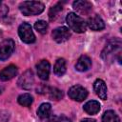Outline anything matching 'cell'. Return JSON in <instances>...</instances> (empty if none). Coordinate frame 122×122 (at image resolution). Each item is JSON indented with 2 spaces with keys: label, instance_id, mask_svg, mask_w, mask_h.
<instances>
[{
  "label": "cell",
  "instance_id": "cell-1",
  "mask_svg": "<svg viewBox=\"0 0 122 122\" xmlns=\"http://www.w3.org/2000/svg\"><path fill=\"white\" fill-rule=\"evenodd\" d=\"M44 9V4L39 1H24L19 5L20 11L26 16L40 14Z\"/></svg>",
  "mask_w": 122,
  "mask_h": 122
},
{
  "label": "cell",
  "instance_id": "cell-2",
  "mask_svg": "<svg viewBox=\"0 0 122 122\" xmlns=\"http://www.w3.org/2000/svg\"><path fill=\"white\" fill-rule=\"evenodd\" d=\"M66 23L73 31L78 32V33L85 32L86 28H87V25L84 19L74 12H70L67 14Z\"/></svg>",
  "mask_w": 122,
  "mask_h": 122
},
{
  "label": "cell",
  "instance_id": "cell-3",
  "mask_svg": "<svg viewBox=\"0 0 122 122\" xmlns=\"http://www.w3.org/2000/svg\"><path fill=\"white\" fill-rule=\"evenodd\" d=\"M18 34L24 43L30 44L35 41V35L32 31L31 26L29 23H22L18 28Z\"/></svg>",
  "mask_w": 122,
  "mask_h": 122
},
{
  "label": "cell",
  "instance_id": "cell-4",
  "mask_svg": "<svg viewBox=\"0 0 122 122\" xmlns=\"http://www.w3.org/2000/svg\"><path fill=\"white\" fill-rule=\"evenodd\" d=\"M121 48V40L119 38H114L110 40L107 45L105 46V48L103 49L102 52H101V57L104 60H108L109 58H111L112 56V54L114 53V51H119Z\"/></svg>",
  "mask_w": 122,
  "mask_h": 122
},
{
  "label": "cell",
  "instance_id": "cell-5",
  "mask_svg": "<svg viewBox=\"0 0 122 122\" xmlns=\"http://www.w3.org/2000/svg\"><path fill=\"white\" fill-rule=\"evenodd\" d=\"M15 43L12 39H6L0 44V60H7L14 51Z\"/></svg>",
  "mask_w": 122,
  "mask_h": 122
},
{
  "label": "cell",
  "instance_id": "cell-6",
  "mask_svg": "<svg viewBox=\"0 0 122 122\" xmlns=\"http://www.w3.org/2000/svg\"><path fill=\"white\" fill-rule=\"evenodd\" d=\"M68 94L71 99L80 102V101H83L84 99H86V97L88 96V92L84 87H82L80 85H74L70 88Z\"/></svg>",
  "mask_w": 122,
  "mask_h": 122
},
{
  "label": "cell",
  "instance_id": "cell-7",
  "mask_svg": "<svg viewBox=\"0 0 122 122\" xmlns=\"http://www.w3.org/2000/svg\"><path fill=\"white\" fill-rule=\"evenodd\" d=\"M33 84H34V77L31 70H27L18 79V86L24 90H30Z\"/></svg>",
  "mask_w": 122,
  "mask_h": 122
},
{
  "label": "cell",
  "instance_id": "cell-8",
  "mask_svg": "<svg viewBox=\"0 0 122 122\" xmlns=\"http://www.w3.org/2000/svg\"><path fill=\"white\" fill-rule=\"evenodd\" d=\"M51 36L55 42L63 43L71 37V32H70V30L66 27H58L52 30Z\"/></svg>",
  "mask_w": 122,
  "mask_h": 122
},
{
  "label": "cell",
  "instance_id": "cell-9",
  "mask_svg": "<svg viewBox=\"0 0 122 122\" xmlns=\"http://www.w3.org/2000/svg\"><path fill=\"white\" fill-rule=\"evenodd\" d=\"M36 71L40 79L48 80L50 75V71H51V64L49 63L48 60H45V59L40 60L36 64Z\"/></svg>",
  "mask_w": 122,
  "mask_h": 122
},
{
  "label": "cell",
  "instance_id": "cell-10",
  "mask_svg": "<svg viewBox=\"0 0 122 122\" xmlns=\"http://www.w3.org/2000/svg\"><path fill=\"white\" fill-rule=\"evenodd\" d=\"M86 25H88V27L91 30H95V31L101 30H103L105 28V23H104L103 19L97 14H95V15H93L92 17H89Z\"/></svg>",
  "mask_w": 122,
  "mask_h": 122
},
{
  "label": "cell",
  "instance_id": "cell-11",
  "mask_svg": "<svg viewBox=\"0 0 122 122\" xmlns=\"http://www.w3.org/2000/svg\"><path fill=\"white\" fill-rule=\"evenodd\" d=\"M93 89L95 93L97 94V96L102 99V100H106L108 97V90H107V86L106 83L102 80V79H96L93 83Z\"/></svg>",
  "mask_w": 122,
  "mask_h": 122
},
{
  "label": "cell",
  "instance_id": "cell-12",
  "mask_svg": "<svg viewBox=\"0 0 122 122\" xmlns=\"http://www.w3.org/2000/svg\"><path fill=\"white\" fill-rule=\"evenodd\" d=\"M17 74V68L14 65H10L0 71V80L9 81Z\"/></svg>",
  "mask_w": 122,
  "mask_h": 122
},
{
  "label": "cell",
  "instance_id": "cell-13",
  "mask_svg": "<svg viewBox=\"0 0 122 122\" xmlns=\"http://www.w3.org/2000/svg\"><path fill=\"white\" fill-rule=\"evenodd\" d=\"M72 7L76 11H78L80 13H88L92 9V3L89 2V1H86V0L74 1L73 4H72Z\"/></svg>",
  "mask_w": 122,
  "mask_h": 122
},
{
  "label": "cell",
  "instance_id": "cell-14",
  "mask_svg": "<svg viewBox=\"0 0 122 122\" xmlns=\"http://www.w3.org/2000/svg\"><path fill=\"white\" fill-rule=\"evenodd\" d=\"M92 67V60L87 55H82L78 58L75 64V69L78 71H86Z\"/></svg>",
  "mask_w": 122,
  "mask_h": 122
},
{
  "label": "cell",
  "instance_id": "cell-15",
  "mask_svg": "<svg viewBox=\"0 0 122 122\" xmlns=\"http://www.w3.org/2000/svg\"><path fill=\"white\" fill-rule=\"evenodd\" d=\"M83 109L89 114H96L100 111V104L95 100H91L84 105Z\"/></svg>",
  "mask_w": 122,
  "mask_h": 122
},
{
  "label": "cell",
  "instance_id": "cell-16",
  "mask_svg": "<svg viewBox=\"0 0 122 122\" xmlns=\"http://www.w3.org/2000/svg\"><path fill=\"white\" fill-rule=\"evenodd\" d=\"M53 72L57 76H62L65 74V72H66V61H65V59H63V58L57 59V61L54 64V67H53Z\"/></svg>",
  "mask_w": 122,
  "mask_h": 122
},
{
  "label": "cell",
  "instance_id": "cell-17",
  "mask_svg": "<svg viewBox=\"0 0 122 122\" xmlns=\"http://www.w3.org/2000/svg\"><path fill=\"white\" fill-rule=\"evenodd\" d=\"M51 111V106L50 103H43L37 110V114L40 118H47L50 116Z\"/></svg>",
  "mask_w": 122,
  "mask_h": 122
},
{
  "label": "cell",
  "instance_id": "cell-18",
  "mask_svg": "<svg viewBox=\"0 0 122 122\" xmlns=\"http://www.w3.org/2000/svg\"><path fill=\"white\" fill-rule=\"evenodd\" d=\"M102 122H120V119L113 111L110 110L104 112L102 116Z\"/></svg>",
  "mask_w": 122,
  "mask_h": 122
},
{
  "label": "cell",
  "instance_id": "cell-19",
  "mask_svg": "<svg viewBox=\"0 0 122 122\" xmlns=\"http://www.w3.org/2000/svg\"><path fill=\"white\" fill-rule=\"evenodd\" d=\"M17 101L23 107H30L32 104L33 99H32V96L30 93H23V94L18 96Z\"/></svg>",
  "mask_w": 122,
  "mask_h": 122
},
{
  "label": "cell",
  "instance_id": "cell-20",
  "mask_svg": "<svg viewBox=\"0 0 122 122\" xmlns=\"http://www.w3.org/2000/svg\"><path fill=\"white\" fill-rule=\"evenodd\" d=\"M46 92H48L49 96L51 99H54V100H59V99H61L63 97L62 91H60L57 88H49V89H47Z\"/></svg>",
  "mask_w": 122,
  "mask_h": 122
},
{
  "label": "cell",
  "instance_id": "cell-21",
  "mask_svg": "<svg viewBox=\"0 0 122 122\" xmlns=\"http://www.w3.org/2000/svg\"><path fill=\"white\" fill-rule=\"evenodd\" d=\"M62 3L61 2H58L57 4H55L53 7H51L50 9V11H49V17L51 20H53L55 19V17L58 15V13L62 10Z\"/></svg>",
  "mask_w": 122,
  "mask_h": 122
},
{
  "label": "cell",
  "instance_id": "cell-22",
  "mask_svg": "<svg viewBox=\"0 0 122 122\" xmlns=\"http://www.w3.org/2000/svg\"><path fill=\"white\" fill-rule=\"evenodd\" d=\"M34 29H35L38 32L44 34V33L47 32V30H48V23H47L46 21H44V20H38V21H36L35 24H34Z\"/></svg>",
  "mask_w": 122,
  "mask_h": 122
},
{
  "label": "cell",
  "instance_id": "cell-23",
  "mask_svg": "<svg viewBox=\"0 0 122 122\" xmlns=\"http://www.w3.org/2000/svg\"><path fill=\"white\" fill-rule=\"evenodd\" d=\"M10 119V112L7 111H0V122H9Z\"/></svg>",
  "mask_w": 122,
  "mask_h": 122
},
{
  "label": "cell",
  "instance_id": "cell-24",
  "mask_svg": "<svg viewBox=\"0 0 122 122\" xmlns=\"http://www.w3.org/2000/svg\"><path fill=\"white\" fill-rule=\"evenodd\" d=\"M58 122H71V121L65 114H61L60 116H58Z\"/></svg>",
  "mask_w": 122,
  "mask_h": 122
},
{
  "label": "cell",
  "instance_id": "cell-25",
  "mask_svg": "<svg viewBox=\"0 0 122 122\" xmlns=\"http://www.w3.org/2000/svg\"><path fill=\"white\" fill-rule=\"evenodd\" d=\"M46 122H58V116H56V115H50L49 117H47Z\"/></svg>",
  "mask_w": 122,
  "mask_h": 122
},
{
  "label": "cell",
  "instance_id": "cell-26",
  "mask_svg": "<svg viewBox=\"0 0 122 122\" xmlns=\"http://www.w3.org/2000/svg\"><path fill=\"white\" fill-rule=\"evenodd\" d=\"M80 122H96V121L94 119H92V118H84Z\"/></svg>",
  "mask_w": 122,
  "mask_h": 122
},
{
  "label": "cell",
  "instance_id": "cell-27",
  "mask_svg": "<svg viewBox=\"0 0 122 122\" xmlns=\"http://www.w3.org/2000/svg\"><path fill=\"white\" fill-rule=\"evenodd\" d=\"M2 37V32H1V30H0V38Z\"/></svg>",
  "mask_w": 122,
  "mask_h": 122
},
{
  "label": "cell",
  "instance_id": "cell-28",
  "mask_svg": "<svg viewBox=\"0 0 122 122\" xmlns=\"http://www.w3.org/2000/svg\"><path fill=\"white\" fill-rule=\"evenodd\" d=\"M0 6H1V1H0Z\"/></svg>",
  "mask_w": 122,
  "mask_h": 122
}]
</instances>
